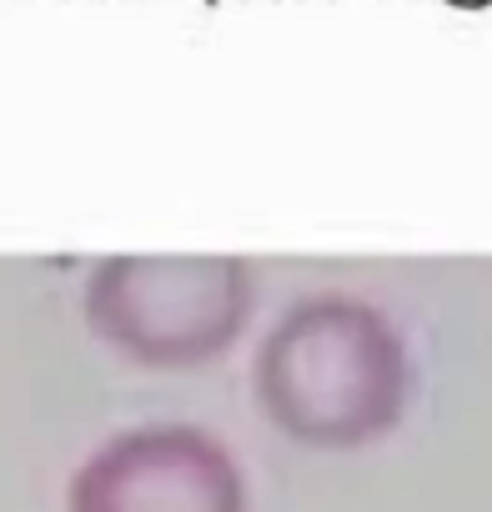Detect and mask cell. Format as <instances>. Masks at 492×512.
<instances>
[{
  "label": "cell",
  "instance_id": "obj_2",
  "mask_svg": "<svg viewBox=\"0 0 492 512\" xmlns=\"http://www.w3.org/2000/svg\"><path fill=\"white\" fill-rule=\"evenodd\" d=\"M257 302V272L231 251H111L91 267L86 327L141 367L221 357Z\"/></svg>",
  "mask_w": 492,
  "mask_h": 512
},
{
  "label": "cell",
  "instance_id": "obj_4",
  "mask_svg": "<svg viewBox=\"0 0 492 512\" xmlns=\"http://www.w3.org/2000/svg\"><path fill=\"white\" fill-rule=\"evenodd\" d=\"M457 6H482V0H457Z\"/></svg>",
  "mask_w": 492,
  "mask_h": 512
},
{
  "label": "cell",
  "instance_id": "obj_1",
  "mask_svg": "<svg viewBox=\"0 0 492 512\" xmlns=\"http://www.w3.org/2000/svg\"><path fill=\"white\" fill-rule=\"evenodd\" d=\"M252 382L287 437L362 447L387 437L407 412L412 362L382 307L347 292H312L267 327Z\"/></svg>",
  "mask_w": 492,
  "mask_h": 512
},
{
  "label": "cell",
  "instance_id": "obj_3",
  "mask_svg": "<svg viewBox=\"0 0 492 512\" xmlns=\"http://www.w3.org/2000/svg\"><path fill=\"white\" fill-rule=\"evenodd\" d=\"M66 512H246V477L196 422H141L81 457Z\"/></svg>",
  "mask_w": 492,
  "mask_h": 512
}]
</instances>
